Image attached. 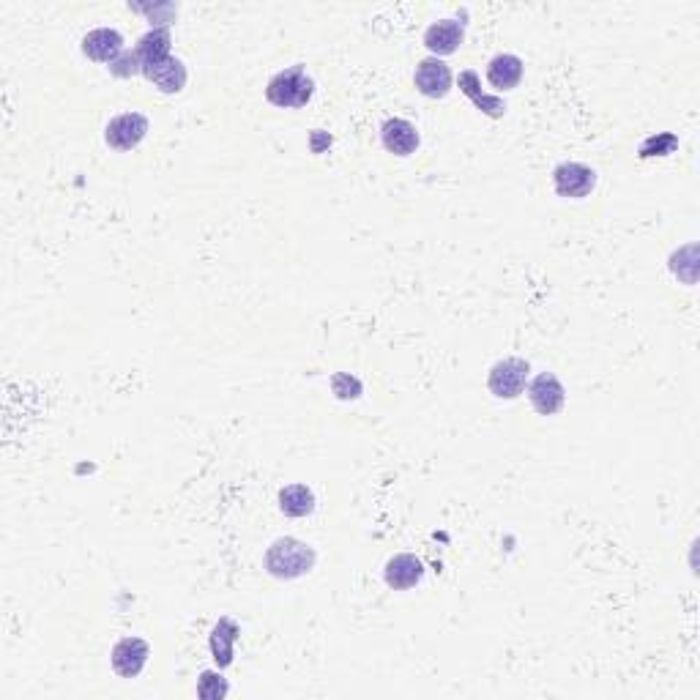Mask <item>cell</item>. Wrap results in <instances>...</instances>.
<instances>
[{
	"instance_id": "1",
	"label": "cell",
	"mask_w": 700,
	"mask_h": 700,
	"mask_svg": "<svg viewBox=\"0 0 700 700\" xmlns=\"http://www.w3.org/2000/svg\"><path fill=\"white\" fill-rule=\"evenodd\" d=\"M315 561H318L315 547H309L307 542L293 539V536H279L268 545L266 556H263V569L277 580H299L315 569Z\"/></svg>"
},
{
	"instance_id": "2",
	"label": "cell",
	"mask_w": 700,
	"mask_h": 700,
	"mask_svg": "<svg viewBox=\"0 0 700 700\" xmlns=\"http://www.w3.org/2000/svg\"><path fill=\"white\" fill-rule=\"evenodd\" d=\"M312 93H315V80L309 77L301 63L290 66L285 72H277L266 85V99L274 107H282V110L307 107Z\"/></svg>"
},
{
	"instance_id": "3",
	"label": "cell",
	"mask_w": 700,
	"mask_h": 700,
	"mask_svg": "<svg viewBox=\"0 0 700 700\" xmlns=\"http://www.w3.org/2000/svg\"><path fill=\"white\" fill-rule=\"evenodd\" d=\"M528 375H531L528 361L520 356H506V359L495 361L487 372V389L498 400H517L528 386Z\"/></svg>"
},
{
	"instance_id": "4",
	"label": "cell",
	"mask_w": 700,
	"mask_h": 700,
	"mask_svg": "<svg viewBox=\"0 0 700 700\" xmlns=\"http://www.w3.org/2000/svg\"><path fill=\"white\" fill-rule=\"evenodd\" d=\"M553 189L558 197L583 200L597 189V170L583 162H561L553 170Z\"/></svg>"
},
{
	"instance_id": "5",
	"label": "cell",
	"mask_w": 700,
	"mask_h": 700,
	"mask_svg": "<svg viewBox=\"0 0 700 700\" xmlns=\"http://www.w3.org/2000/svg\"><path fill=\"white\" fill-rule=\"evenodd\" d=\"M151 132V124L143 113H121L110 118V124L104 126V143L115 151H134L143 143Z\"/></svg>"
},
{
	"instance_id": "6",
	"label": "cell",
	"mask_w": 700,
	"mask_h": 700,
	"mask_svg": "<svg viewBox=\"0 0 700 700\" xmlns=\"http://www.w3.org/2000/svg\"><path fill=\"white\" fill-rule=\"evenodd\" d=\"M525 394L539 416H556L567 402V389L558 381L556 372H539L534 381L525 386Z\"/></svg>"
},
{
	"instance_id": "7",
	"label": "cell",
	"mask_w": 700,
	"mask_h": 700,
	"mask_svg": "<svg viewBox=\"0 0 700 700\" xmlns=\"http://www.w3.org/2000/svg\"><path fill=\"white\" fill-rule=\"evenodd\" d=\"M413 85H416V91L422 93V96H427V99H443V96H449V91H452L454 74L452 69H449V63L430 55V58L416 63Z\"/></svg>"
},
{
	"instance_id": "8",
	"label": "cell",
	"mask_w": 700,
	"mask_h": 700,
	"mask_svg": "<svg viewBox=\"0 0 700 700\" xmlns=\"http://www.w3.org/2000/svg\"><path fill=\"white\" fill-rule=\"evenodd\" d=\"M151 657V646L143 638H121L110 651L113 670L121 679H137Z\"/></svg>"
},
{
	"instance_id": "9",
	"label": "cell",
	"mask_w": 700,
	"mask_h": 700,
	"mask_svg": "<svg viewBox=\"0 0 700 700\" xmlns=\"http://www.w3.org/2000/svg\"><path fill=\"white\" fill-rule=\"evenodd\" d=\"M381 143L389 154L411 156L422 145V134L405 118H386L381 126Z\"/></svg>"
},
{
	"instance_id": "10",
	"label": "cell",
	"mask_w": 700,
	"mask_h": 700,
	"mask_svg": "<svg viewBox=\"0 0 700 700\" xmlns=\"http://www.w3.org/2000/svg\"><path fill=\"white\" fill-rule=\"evenodd\" d=\"M143 77L148 80V83L154 85L159 93L173 96V93L184 91L186 80H189V72H186V63L181 61V58H173V55H170V58H165V61L145 66Z\"/></svg>"
},
{
	"instance_id": "11",
	"label": "cell",
	"mask_w": 700,
	"mask_h": 700,
	"mask_svg": "<svg viewBox=\"0 0 700 700\" xmlns=\"http://www.w3.org/2000/svg\"><path fill=\"white\" fill-rule=\"evenodd\" d=\"M465 42V25L460 20H438L424 31V47L433 52V58L452 55L463 47Z\"/></svg>"
},
{
	"instance_id": "12",
	"label": "cell",
	"mask_w": 700,
	"mask_h": 700,
	"mask_svg": "<svg viewBox=\"0 0 700 700\" xmlns=\"http://www.w3.org/2000/svg\"><path fill=\"white\" fill-rule=\"evenodd\" d=\"M80 50L88 61L96 63H113L124 52V36L115 28H93L83 36Z\"/></svg>"
},
{
	"instance_id": "13",
	"label": "cell",
	"mask_w": 700,
	"mask_h": 700,
	"mask_svg": "<svg viewBox=\"0 0 700 700\" xmlns=\"http://www.w3.org/2000/svg\"><path fill=\"white\" fill-rule=\"evenodd\" d=\"M422 577V558H416L413 553H397V556H392L386 561V569H383V580H386V586L394 588V591H408V588L419 586Z\"/></svg>"
},
{
	"instance_id": "14",
	"label": "cell",
	"mask_w": 700,
	"mask_h": 700,
	"mask_svg": "<svg viewBox=\"0 0 700 700\" xmlns=\"http://www.w3.org/2000/svg\"><path fill=\"white\" fill-rule=\"evenodd\" d=\"M457 85H460V91H463L465 96L476 104V110L487 115V118H504L506 115L504 99H501V96H490V93H484L482 80H479V74H476L474 69H465V72H460Z\"/></svg>"
},
{
	"instance_id": "15",
	"label": "cell",
	"mask_w": 700,
	"mask_h": 700,
	"mask_svg": "<svg viewBox=\"0 0 700 700\" xmlns=\"http://www.w3.org/2000/svg\"><path fill=\"white\" fill-rule=\"evenodd\" d=\"M523 72V61L512 52H498L487 63V80H490L495 91H515L520 80H523Z\"/></svg>"
},
{
	"instance_id": "16",
	"label": "cell",
	"mask_w": 700,
	"mask_h": 700,
	"mask_svg": "<svg viewBox=\"0 0 700 700\" xmlns=\"http://www.w3.org/2000/svg\"><path fill=\"white\" fill-rule=\"evenodd\" d=\"M241 629L233 618L222 616L211 629V638H208V646H211V654H214V662L217 668H230L233 665V646H236Z\"/></svg>"
},
{
	"instance_id": "17",
	"label": "cell",
	"mask_w": 700,
	"mask_h": 700,
	"mask_svg": "<svg viewBox=\"0 0 700 700\" xmlns=\"http://www.w3.org/2000/svg\"><path fill=\"white\" fill-rule=\"evenodd\" d=\"M170 50H173V36H170V28H167V25H156V28H151L148 33H143L137 47H134L137 58L143 63V69L145 66H151V63L170 58Z\"/></svg>"
},
{
	"instance_id": "18",
	"label": "cell",
	"mask_w": 700,
	"mask_h": 700,
	"mask_svg": "<svg viewBox=\"0 0 700 700\" xmlns=\"http://www.w3.org/2000/svg\"><path fill=\"white\" fill-rule=\"evenodd\" d=\"M315 506H318V498H315V493L309 490L307 484H288V487L279 490V509H282V515L307 517L315 512Z\"/></svg>"
},
{
	"instance_id": "19",
	"label": "cell",
	"mask_w": 700,
	"mask_h": 700,
	"mask_svg": "<svg viewBox=\"0 0 700 700\" xmlns=\"http://www.w3.org/2000/svg\"><path fill=\"white\" fill-rule=\"evenodd\" d=\"M227 692H230V687H227L222 673H217V670H203V673H200V679H197V695H200V698L219 700L225 698Z\"/></svg>"
},
{
	"instance_id": "20",
	"label": "cell",
	"mask_w": 700,
	"mask_h": 700,
	"mask_svg": "<svg viewBox=\"0 0 700 700\" xmlns=\"http://www.w3.org/2000/svg\"><path fill=\"white\" fill-rule=\"evenodd\" d=\"M331 392H334V397L337 400H359L361 392H364V386H361V381L356 378V375H350V372H337L334 378H331Z\"/></svg>"
},
{
	"instance_id": "21",
	"label": "cell",
	"mask_w": 700,
	"mask_h": 700,
	"mask_svg": "<svg viewBox=\"0 0 700 700\" xmlns=\"http://www.w3.org/2000/svg\"><path fill=\"white\" fill-rule=\"evenodd\" d=\"M107 69H110V74H115V77L126 80V77H134V74H143V63L137 58V52L124 50Z\"/></svg>"
}]
</instances>
